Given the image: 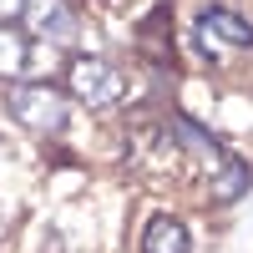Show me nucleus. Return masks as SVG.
<instances>
[{"mask_svg": "<svg viewBox=\"0 0 253 253\" xmlns=\"http://www.w3.org/2000/svg\"><path fill=\"white\" fill-rule=\"evenodd\" d=\"M5 112L26 126V132L56 137V132H66V122H71V96L46 86V81H15L5 91Z\"/></svg>", "mask_w": 253, "mask_h": 253, "instance_id": "1", "label": "nucleus"}, {"mask_svg": "<svg viewBox=\"0 0 253 253\" xmlns=\"http://www.w3.org/2000/svg\"><path fill=\"white\" fill-rule=\"evenodd\" d=\"M66 81H71V96L86 112H117L126 101V71L112 66L107 56H71Z\"/></svg>", "mask_w": 253, "mask_h": 253, "instance_id": "2", "label": "nucleus"}, {"mask_svg": "<svg viewBox=\"0 0 253 253\" xmlns=\"http://www.w3.org/2000/svg\"><path fill=\"white\" fill-rule=\"evenodd\" d=\"M132 147H126V162L137 167L142 177H172L177 172V162L187 157L182 152V142H177V132L172 126H157V122H142V126H132V137H126Z\"/></svg>", "mask_w": 253, "mask_h": 253, "instance_id": "3", "label": "nucleus"}, {"mask_svg": "<svg viewBox=\"0 0 253 253\" xmlns=\"http://www.w3.org/2000/svg\"><path fill=\"white\" fill-rule=\"evenodd\" d=\"M31 26L36 41H51V46H71L76 41V10L66 5V0H26V15H20Z\"/></svg>", "mask_w": 253, "mask_h": 253, "instance_id": "4", "label": "nucleus"}, {"mask_svg": "<svg viewBox=\"0 0 253 253\" xmlns=\"http://www.w3.org/2000/svg\"><path fill=\"white\" fill-rule=\"evenodd\" d=\"M198 31H203L208 41H223V51L253 46V20H243L238 10H228V5H208V10L198 15Z\"/></svg>", "mask_w": 253, "mask_h": 253, "instance_id": "5", "label": "nucleus"}, {"mask_svg": "<svg viewBox=\"0 0 253 253\" xmlns=\"http://www.w3.org/2000/svg\"><path fill=\"white\" fill-rule=\"evenodd\" d=\"M142 253H193V238L177 218H152L142 228Z\"/></svg>", "mask_w": 253, "mask_h": 253, "instance_id": "6", "label": "nucleus"}, {"mask_svg": "<svg viewBox=\"0 0 253 253\" xmlns=\"http://www.w3.org/2000/svg\"><path fill=\"white\" fill-rule=\"evenodd\" d=\"M172 132H177V142H182V152L193 157V162H203V167H218L223 162V147L203 132V126L193 122V117H172Z\"/></svg>", "mask_w": 253, "mask_h": 253, "instance_id": "7", "label": "nucleus"}, {"mask_svg": "<svg viewBox=\"0 0 253 253\" xmlns=\"http://www.w3.org/2000/svg\"><path fill=\"white\" fill-rule=\"evenodd\" d=\"M248 182H253L248 162L223 157V162L213 167V203H233V198H243V193H248Z\"/></svg>", "mask_w": 253, "mask_h": 253, "instance_id": "8", "label": "nucleus"}, {"mask_svg": "<svg viewBox=\"0 0 253 253\" xmlns=\"http://www.w3.org/2000/svg\"><path fill=\"white\" fill-rule=\"evenodd\" d=\"M20 71H26V41L0 26V81H10V76H20Z\"/></svg>", "mask_w": 253, "mask_h": 253, "instance_id": "9", "label": "nucleus"}, {"mask_svg": "<svg viewBox=\"0 0 253 253\" xmlns=\"http://www.w3.org/2000/svg\"><path fill=\"white\" fill-rule=\"evenodd\" d=\"M15 15H26V0H0V26L15 20Z\"/></svg>", "mask_w": 253, "mask_h": 253, "instance_id": "10", "label": "nucleus"}, {"mask_svg": "<svg viewBox=\"0 0 253 253\" xmlns=\"http://www.w3.org/2000/svg\"><path fill=\"white\" fill-rule=\"evenodd\" d=\"M0 228H5V223H0Z\"/></svg>", "mask_w": 253, "mask_h": 253, "instance_id": "11", "label": "nucleus"}]
</instances>
